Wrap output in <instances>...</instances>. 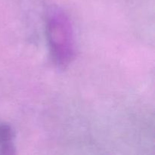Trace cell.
Segmentation results:
<instances>
[{"label":"cell","mask_w":155,"mask_h":155,"mask_svg":"<svg viewBox=\"0 0 155 155\" xmlns=\"http://www.w3.org/2000/svg\"><path fill=\"white\" fill-rule=\"evenodd\" d=\"M47 37L52 57L60 66L69 64L75 54V39L72 24L64 12H50L46 22Z\"/></svg>","instance_id":"1"}]
</instances>
